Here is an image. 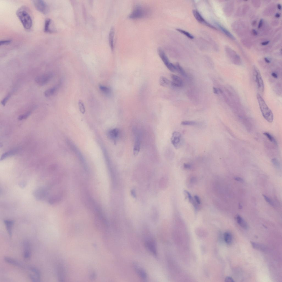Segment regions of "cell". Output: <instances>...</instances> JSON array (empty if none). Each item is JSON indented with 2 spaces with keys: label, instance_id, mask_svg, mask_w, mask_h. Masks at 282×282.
Here are the masks:
<instances>
[{
  "label": "cell",
  "instance_id": "cell-44",
  "mask_svg": "<svg viewBox=\"0 0 282 282\" xmlns=\"http://www.w3.org/2000/svg\"><path fill=\"white\" fill-rule=\"evenodd\" d=\"M225 281L226 282H234L233 279L230 277H227L225 279Z\"/></svg>",
  "mask_w": 282,
  "mask_h": 282
},
{
  "label": "cell",
  "instance_id": "cell-4",
  "mask_svg": "<svg viewBox=\"0 0 282 282\" xmlns=\"http://www.w3.org/2000/svg\"><path fill=\"white\" fill-rule=\"evenodd\" d=\"M158 51L159 57L167 68L172 72H175L176 71L175 65L169 61L168 57L163 50L161 48H159L158 49Z\"/></svg>",
  "mask_w": 282,
  "mask_h": 282
},
{
  "label": "cell",
  "instance_id": "cell-26",
  "mask_svg": "<svg viewBox=\"0 0 282 282\" xmlns=\"http://www.w3.org/2000/svg\"><path fill=\"white\" fill-rule=\"evenodd\" d=\"M57 89V87L55 86L47 90L44 92L45 96L48 97L53 95L56 93Z\"/></svg>",
  "mask_w": 282,
  "mask_h": 282
},
{
  "label": "cell",
  "instance_id": "cell-33",
  "mask_svg": "<svg viewBox=\"0 0 282 282\" xmlns=\"http://www.w3.org/2000/svg\"><path fill=\"white\" fill-rule=\"evenodd\" d=\"M263 134L267 138H268L269 139V140L270 141L273 142V143H274L275 144H277V142L276 139L271 134L268 133V132H265Z\"/></svg>",
  "mask_w": 282,
  "mask_h": 282
},
{
  "label": "cell",
  "instance_id": "cell-37",
  "mask_svg": "<svg viewBox=\"0 0 282 282\" xmlns=\"http://www.w3.org/2000/svg\"><path fill=\"white\" fill-rule=\"evenodd\" d=\"M251 244L253 248L255 249L261 250H262L264 249V247L260 244L253 243V242H252Z\"/></svg>",
  "mask_w": 282,
  "mask_h": 282
},
{
  "label": "cell",
  "instance_id": "cell-2",
  "mask_svg": "<svg viewBox=\"0 0 282 282\" xmlns=\"http://www.w3.org/2000/svg\"><path fill=\"white\" fill-rule=\"evenodd\" d=\"M256 97L263 116L267 121L270 123H272L274 120V115L272 112L267 105L260 94H257Z\"/></svg>",
  "mask_w": 282,
  "mask_h": 282
},
{
  "label": "cell",
  "instance_id": "cell-14",
  "mask_svg": "<svg viewBox=\"0 0 282 282\" xmlns=\"http://www.w3.org/2000/svg\"><path fill=\"white\" fill-rule=\"evenodd\" d=\"M23 245L25 250L24 253V258L26 260H29L31 258V256L30 243L28 241H25L24 242Z\"/></svg>",
  "mask_w": 282,
  "mask_h": 282
},
{
  "label": "cell",
  "instance_id": "cell-55",
  "mask_svg": "<svg viewBox=\"0 0 282 282\" xmlns=\"http://www.w3.org/2000/svg\"><path fill=\"white\" fill-rule=\"evenodd\" d=\"M256 21H253L252 22V25L253 26H255V25L256 24Z\"/></svg>",
  "mask_w": 282,
  "mask_h": 282
},
{
  "label": "cell",
  "instance_id": "cell-24",
  "mask_svg": "<svg viewBox=\"0 0 282 282\" xmlns=\"http://www.w3.org/2000/svg\"><path fill=\"white\" fill-rule=\"evenodd\" d=\"M18 151V149H15L6 152V153L2 154L0 160H3L4 159L9 156L14 155L16 154Z\"/></svg>",
  "mask_w": 282,
  "mask_h": 282
},
{
  "label": "cell",
  "instance_id": "cell-15",
  "mask_svg": "<svg viewBox=\"0 0 282 282\" xmlns=\"http://www.w3.org/2000/svg\"><path fill=\"white\" fill-rule=\"evenodd\" d=\"M140 138L139 135L136 137L133 148V154L134 156H137L139 154L140 149Z\"/></svg>",
  "mask_w": 282,
  "mask_h": 282
},
{
  "label": "cell",
  "instance_id": "cell-9",
  "mask_svg": "<svg viewBox=\"0 0 282 282\" xmlns=\"http://www.w3.org/2000/svg\"><path fill=\"white\" fill-rule=\"evenodd\" d=\"M33 2L35 7L38 11L44 14H46L48 12V6L46 2L41 0H34Z\"/></svg>",
  "mask_w": 282,
  "mask_h": 282
},
{
  "label": "cell",
  "instance_id": "cell-21",
  "mask_svg": "<svg viewBox=\"0 0 282 282\" xmlns=\"http://www.w3.org/2000/svg\"><path fill=\"white\" fill-rule=\"evenodd\" d=\"M51 23L52 20L51 19H46L45 22L44 28V31L46 33H51L54 31L51 28Z\"/></svg>",
  "mask_w": 282,
  "mask_h": 282
},
{
  "label": "cell",
  "instance_id": "cell-3",
  "mask_svg": "<svg viewBox=\"0 0 282 282\" xmlns=\"http://www.w3.org/2000/svg\"><path fill=\"white\" fill-rule=\"evenodd\" d=\"M253 80L256 83L258 91L263 94L264 90V82L260 72L255 66L253 67Z\"/></svg>",
  "mask_w": 282,
  "mask_h": 282
},
{
  "label": "cell",
  "instance_id": "cell-53",
  "mask_svg": "<svg viewBox=\"0 0 282 282\" xmlns=\"http://www.w3.org/2000/svg\"><path fill=\"white\" fill-rule=\"evenodd\" d=\"M264 60L266 63H270V61L267 58H264Z\"/></svg>",
  "mask_w": 282,
  "mask_h": 282
},
{
  "label": "cell",
  "instance_id": "cell-47",
  "mask_svg": "<svg viewBox=\"0 0 282 282\" xmlns=\"http://www.w3.org/2000/svg\"><path fill=\"white\" fill-rule=\"evenodd\" d=\"M273 164L275 166H277V167H278V166L279 165V164L278 163V161L277 160H276V159H273Z\"/></svg>",
  "mask_w": 282,
  "mask_h": 282
},
{
  "label": "cell",
  "instance_id": "cell-49",
  "mask_svg": "<svg viewBox=\"0 0 282 282\" xmlns=\"http://www.w3.org/2000/svg\"><path fill=\"white\" fill-rule=\"evenodd\" d=\"M213 92H214V93L215 94H218L219 92H218V90L216 88V87H213Z\"/></svg>",
  "mask_w": 282,
  "mask_h": 282
},
{
  "label": "cell",
  "instance_id": "cell-50",
  "mask_svg": "<svg viewBox=\"0 0 282 282\" xmlns=\"http://www.w3.org/2000/svg\"><path fill=\"white\" fill-rule=\"evenodd\" d=\"M269 43V41H266L262 42L261 44L262 46H266Z\"/></svg>",
  "mask_w": 282,
  "mask_h": 282
},
{
  "label": "cell",
  "instance_id": "cell-51",
  "mask_svg": "<svg viewBox=\"0 0 282 282\" xmlns=\"http://www.w3.org/2000/svg\"><path fill=\"white\" fill-rule=\"evenodd\" d=\"M272 75L274 78H278V75L275 73H272Z\"/></svg>",
  "mask_w": 282,
  "mask_h": 282
},
{
  "label": "cell",
  "instance_id": "cell-29",
  "mask_svg": "<svg viewBox=\"0 0 282 282\" xmlns=\"http://www.w3.org/2000/svg\"><path fill=\"white\" fill-rule=\"evenodd\" d=\"M176 71H178V73L183 76H185L186 74L185 71L183 68L179 63H177L175 65Z\"/></svg>",
  "mask_w": 282,
  "mask_h": 282
},
{
  "label": "cell",
  "instance_id": "cell-34",
  "mask_svg": "<svg viewBox=\"0 0 282 282\" xmlns=\"http://www.w3.org/2000/svg\"><path fill=\"white\" fill-rule=\"evenodd\" d=\"M11 96V95L10 94H8L5 96L4 98L2 100L1 102V103L2 106H4L6 105L7 102L8 101L10 98Z\"/></svg>",
  "mask_w": 282,
  "mask_h": 282
},
{
  "label": "cell",
  "instance_id": "cell-25",
  "mask_svg": "<svg viewBox=\"0 0 282 282\" xmlns=\"http://www.w3.org/2000/svg\"><path fill=\"white\" fill-rule=\"evenodd\" d=\"M171 82L168 79L163 76L160 77L159 79V83L161 86L166 87L171 85Z\"/></svg>",
  "mask_w": 282,
  "mask_h": 282
},
{
  "label": "cell",
  "instance_id": "cell-41",
  "mask_svg": "<svg viewBox=\"0 0 282 282\" xmlns=\"http://www.w3.org/2000/svg\"><path fill=\"white\" fill-rule=\"evenodd\" d=\"M253 1V2H252L253 4H256L254 6L257 7H260V6L261 2L260 1Z\"/></svg>",
  "mask_w": 282,
  "mask_h": 282
},
{
  "label": "cell",
  "instance_id": "cell-39",
  "mask_svg": "<svg viewBox=\"0 0 282 282\" xmlns=\"http://www.w3.org/2000/svg\"><path fill=\"white\" fill-rule=\"evenodd\" d=\"M29 276L31 279V280L34 282H40V280H39V279L37 278L35 276L32 274H29Z\"/></svg>",
  "mask_w": 282,
  "mask_h": 282
},
{
  "label": "cell",
  "instance_id": "cell-12",
  "mask_svg": "<svg viewBox=\"0 0 282 282\" xmlns=\"http://www.w3.org/2000/svg\"><path fill=\"white\" fill-rule=\"evenodd\" d=\"M171 78L173 80L171 82V86L178 87H181L183 86V82L179 77L175 75L172 74Z\"/></svg>",
  "mask_w": 282,
  "mask_h": 282
},
{
  "label": "cell",
  "instance_id": "cell-19",
  "mask_svg": "<svg viewBox=\"0 0 282 282\" xmlns=\"http://www.w3.org/2000/svg\"><path fill=\"white\" fill-rule=\"evenodd\" d=\"M215 24L219 29H220L226 36L228 37L229 38L233 40L235 39V37L233 36V35L228 30H227L225 28H224V27L222 26L220 24L218 23V22H216Z\"/></svg>",
  "mask_w": 282,
  "mask_h": 282
},
{
  "label": "cell",
  "instance_id": "cell-54",
  "mask_svg": "<svg viewBox=\"0 0 282 282\" xmlns=\"http://www.w3.org/2000/svg\"><path fill=\"white\" fill-rule=\"evenodd\" d=\"M278 8L279 10H281L282 9V6L280 4H277Z\"/></svg>",
  "mask_w": 282,
  "mask_h": 282
},
{
  "label": "cell",
  "instance_id": "cell-16",
  "mask_svg": "<svg viewBox=\"0 0 282 282\" xmlns=\"http://www.w3.org/2000/svg\"><path fill=\"white\" fill-rule=\"evenodd\" d=\"M119 129L117 128L112 129L108 133L109 138L114 141H116L119 138Z\"/></svg>",
  "mask_w": 282,
  "mask_h": 282
},
{
  "label": "cell",
  "instance_id": "cell-45",
  "mask_svg": "<svg viewBox=\"0 0 282 282\" xmlns=\"http://www.w3.org/2000/svg\"><path fill=\"white\" fill-rule=\"evenodd\" d=\"M234 179L235 180L239 182H243V180L241 178H239V177H236L234 178Z\"/></svg>",
  "mask_w": 282,
  "mask_h": 282
},
{
  "label": "cell",
  "instance_id": "cell-5",
  "mask_svg": "<svg viewBox=\"0 0 282 282\" xmlns=\"http://www.w3.org/2000/svg\"><path fill=\"white\" fill-rule=\"evenodd\" d=\"M182 134L180 132L175 131L172 134L171 139V142L174 148L178 149L180 148L183 143V139Z\"/></svg>",
  "mask_w": 282,
  "mask_h": 282
},
{
  "label": "cell",
  "instance_id": "cell-20",
  "mask_svg": "<svg viewBox=\"0 0 282 282\" xmlns=\"http://www.w3.org/2000/svg\"><path fill=\"white\" fill-rule=\"evenodd\" d=\"M134 267L139 277L143 280H146L147 278V276L145 271L136 265H135Z\"/></svg>",
  "mask_w": 282,
  "mask_h": 282
},
{
  "label": "cell",
  "instance_id": "cell-1",
  "mask_svg": "<svg viewBox=\"0 0 282 282\" xmlns=\"http://www.w3.org/2000/svg\"><path fill=\"white\" fill-rule=\"evenodd\" d=\"M16 15L24 28L28 30L31 28L33 22L31 16L26 7H22L20 8L17 11Z\"/></svg>",
  "mask_w": 282,
  "mask_h": 282
},
{
  "label": "cell",
  "instance_id": "cell-6",
  "mask_svg": "<svg viewBox=\"0 0 282 282\" xmlns=\"http://www.w3.org/2000/svg\"><path fill=\"white\" fill-rule=\"evenodd\" d=\"M52 77V75L51 73H46L37 77L35 80L37 84L42 86L48 83Z\"/></svg>",
  "mask_w": 282,
  "mask_h": 282
},
{
  "label": "cell",
  "instance_id": "cell-10",
  "mask_svg": "<svg viewBox=\"0 0 282 282\" xmlns=\"http://www.w3.org/2000/svg\"><path fill=\"white\" fill-rule=\"evenodd\" d=\"M193 13L194 17H195L196 20L199 22V23L204 24L205 25L212 29L215 30H217L215 27L212 25H211L206 21L204 19L203 17L199 13V12L196 10H193Z\"/></svg>",
  "mask_w": 282,
  "mask_h": 282
},
{
  "label": "cell",
  "instance_id": "cell-36",
  "mask_svg": "<svg viewBox=\"0 0 282 282\" xmlns=\"http://www.w3.org/2000/svg\"><path fill=\"white\" fill-rule=\"evenodd\" d=\"M31 112L30 111L27 112V113L20 116L19 117L18 119L20 120H23L26 119L28 118L31 115Z\"/></svg>",
  "mask_w": 282,
  "mask_h": 282
},
{
  "label": "cell",
  "instance_id": "cell-32",
  "mask_svg": "<svg viewBox=\"0 0 282 282\" xmlns=\"http://www.w3.org/2000/svg\"><path fill=\"white\" fill-rule=\"evenodd\" d=\"M78 106L80 111L81 113L84 114L85 113V108L83 102L81 100H79V101Z\"/></svg>",
  "mask_w": 282,
  "mask_h": 282
},
{
  "label": "cell",
  "instance_id": "cell-43",
  "mask_svg": "<svg viewBox=\"0 0 282 282\" xmlns=\"http://www.w3.org/2000/svg\"><path fill=\"white\" fill-rule=\"evenodd\" d=\"M194 198L196 203L198 204H200L201 201L199 197L198 196L195 195L194 196Z\"/></svg>",
  "mask_w": 282,
  "mask_h": 282
},
{
  "label": "cell",
  "instance_id": "cell-31",
  "mask_svg": "<svg viewBox=\"0 0 282 282\" xmlns=\"http://www.w3.org/2000/svg\"><path fill=\"white\" fill-rule=\"evenodd\" d=\"M99 88L101 91L103 92V93L106 94H109L110 93L111 90L110 89L102 85H100Z\"/></svg>",
  "mask_w": 282,
  "mask_h": 282
},
{
  "label": "cell",
  "instance_id": "cell-13",
  "mask_svg": "<svg viewBox=\"0 0 282 282\" xmlns=\"http://www.w3.org/2000/svg\"><path fill=\"white\" fill-rule=\"evenodd\" d=\"M34 193V195L37 199H41L45 198L47 193L45 189L42 188L37 189Z\"/></svg>",
  "mask_w": 282,
  "mask_h": 282
},
{
  "label": "cell",
  "instance_id": "cell-48",
  "mask_svg": "<svg viewBox=\"0 0 282 282\" xmlns=\"http://www.w3.org/2000/svg\"><path fill=\"white\" fill-rule=\"evenodd\" d=\"M184 166V168L186 169H189L191 167L190 165L189 164H185Z\"/></svg>",
  "mask_w": 282,
  "mask_h": 282
},
{
  "label": "cell",
  "instance_id": "cell-42",
  "mask_svg": "<svg viewBox=\"0 0 282 282\" xmlns=\"http://www.w3.org/2000/svg\"><path fill=\"white\" fill-rule=\"evenodd\" d=\"M263 19H261L259 21V23L258 26V29H260L263 26Z\"/></svg>",
  "mask_w": 282,
  "mask_h": 282
},
{
  "label": "cell",
  "instance_id": "cell-35",
  "mask_svg": "<svg viewBox=\"0 0 282 282\" xmlns=\"http://www.w3.org/2000/svg\"><path fill=\"white\" fill-rule=\"evenodd\" d=\"M197 124L196 122L191 121H186L182 122L181 124L184 125H193Z\"/></svg>",
  "mask_w": 282,
  "mask_h": 282
},
{
  "label": "cell",
  "instance_id": "cell-8",
  "mask_svg": "<svg viewBox=\"0 0 282 282\" xmlns=\"http://www.w3.org/2000/svg\"><path fill=\"white\" fill-rule=\"evenodd\" d=\"M145 14V11L143 7L138 5L135 7L129 17V18L132 19H139L144 17Z\"/></svg>",
  "mask_w": 282,
  "mask_h": 282
},
{
  "label": "cell",
  "instance_id": "cell-30",
  "mask_svg": "<svg viewBox=\"0 0 282 282\" xmlns=\"http://www.w3.org/2000/svg\"><path fill=\"white\" fill-rule=\"evenodd\" d=\"M176 30L177 31L184 35L189 39H192L194 38L193 36L188 32L180 29H177Z\"/></svg>",
  "mask_w": 282,
  "mask_h": 282
},
{
  "label": "cell",
  "instance_id": "cell-23",
  "mask_svg": "<svg viewBox=\"0 0 282 282\" xmlns=\"http://www.w3.org/2000/svg\"><path fill=\"white\" fill-rule=\"evenodd\" d=\"M236 220L239 225L244 229L248 228V225L246 222L240 216L238 215L236 217Z\"/></svg>",
  "mask_w": 282,
  "mask_h": 282
},
{
  "label": "cell",
  "instance_id": "cell-7",
  "mask_svg": "<svg viewBox=\"0 0 282 282\" xmlns=\"http://www.w3.org/2000/svg\"><path fill=\"white\" fill-rule=\"evenodd\" d=\"M226 52L228 57L232 61L233 63L237 65L241 64V60L240 57L236 52L230 47H227Z\"/></svg>",
  "mask_w": 282,
  "mask_h": 282
},
{
  "label": "cell",
  "instance_id": "cell-52",
  "mask_svg": "<svg viewBox=\"0 0 282 282\" xmlns=\"http://www.w3.org/2000/svg\"><path fill=\"white\" fill-rule=\"evenodd\" d=\"M281 15L279 13H277L275 15V17L277 18H279L280 17Z\"/></svg>",
  "mask_w": 282,
  "mask_h": 282
},
{
  "label": "cell",
  "instance_id": "cell-28",
  "mask_svg": "<svg viewBox=\"0 0 282 282\" xmlns=\"http://www.w3.org/2000/svg\"><path fill=\"white\" fill-rule=\"evenodd\" d=\"M224 241L227 244H230L232 241V237L231 234L228 232L224 233Z\"/></svg>",
  "mask_w": 282,
  "mask_h": 282
},
{
  "label": "cell",
  "instance_id": "cell-38",
  "mask_svg": "<svg viewBox=\"0 0 282 282\" xmlns=\"http://www.w3.org/2000/svg\"><path fill=\"white\" fill-rule=\"evenodd\" d=\"M263 196L265 200L269 204H270L272 206H274V205L272 201L271 200V199L269 198L267 196H266L265 195H263Z\"/></svg>",
  "mask_w": 282,
  "mask_h": 282
},
{
  "label": "cell",
  "instance_id": "cell-18",
  "mask_svg": "<svg viewBox=\"0 0 282 282\" xmlns=\"http://www.w3.org/2000/svg\"><path fill=\"white\" fill-rule=\"evenodd\" d=\"M4 260L7 263L10 264H12V265L19 267L20 268H23V264L14 259L8 257H5L4 258Z\"/></svg>",
  "mask_w": 282,
  "mask_h": 282
},
{
  "label": "cell",
  "instance_id": "cell-27",
  "mask_svg": "<svg viewBox=\"0 0 282 282\" xmlns=\"http://www.w3.org/2000/svg\"><path fill=\"white\" fill-rule=\"evenodd\" d=\"M29 268L30 270L35 274L37 278L41 280V273L38 269L33 266L29 267Z\"/></svg>",
  "mask_w": 282,
  "mask_h": 282
},
{
  "label": "cell",
  "instance_id": "cell-17",
  "mask_svg": "<svg viewBox=\"0 0 282 282\" xmlns=\"http://www.w3.org/2000/svg\"><path fill=\"white\" fill-rule=\"evenodd\" d=\"M4 222L9 235L11 237L12 236V226L14 225V222L13 220H5Z\"/></svg>",
  "mask_w": 282,
  "mask_h": 282
},
{
  "label": "cell",
  "instance_id": "cell-11",
  "mask_svg": "<svg viewBox=\"0 0 282 282\" xmlns=\"http://www.w3.org/2000/svg\"><path fill=\"white\" fill-rule=\"evenodd\" d=\"M145 245L149 251L154 255L156 256L157 251L155 242L153 239H147L145 242Z\"/></svg>",
  "mask_w": 282,
  "mask_h": 282
},
{
  "label": "cell",
  "instance_id": "cell-22",
  "mask_svg": "<svg viewBox=\"0 0 282 282\" xmlns=\"http://www.w3.org/2000/svg\"><path fill=\"white\" fill-rule=\"evenodd\" d=\"M114 29L113 27H112L110 31L109 38L110 46L112 50H113L114 48Z\"/></svg>",
  "mask_w": 282,
  "mask_h": 282
},
{
  "label": "cell",
  "instance_id": "cell-46",
  "mask_svg": "<svg viewBox=\"0 0 282 282\" xmlns=\"http://www.w3.org/2000/svg\"><path fill=\"white\" fill-rule=\"evenodd\" d=\"M251 32L252 34L254 36H256L257 35H258V32L255 29H253L252 30Z\"/></svg>",
  "mask_w": 282,
  "mask_h": 282
},
{
  "label": "cell",
  "instance_id": "cell-40",
  "mask_svg": "<svg viewBox=\"0 0 282 282\" xmlns=\"http://www.w3.org/2000/svg\"><path fill=\"white\" fill-rule=\"evenodd\" d=\"M11 42L10 40H2L0 41V45H6L8 44L11 43Z\"/></svg>",
  "mask_w": 282,
  "mask_h": 282
}]
</instances>
